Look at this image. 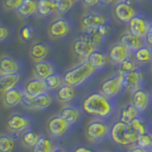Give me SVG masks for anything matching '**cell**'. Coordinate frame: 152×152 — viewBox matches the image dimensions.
I'll list each match as a JSON object with an SVG mask.
<instances>
[{"instance_id": "cell-1", "label": "cell", "mask_w": 152, "mask_h": 152, "mask_svg": "<svg viewBox=\"0 0 152 152\" xmlns=\"http://www.w3.org/2000/svg\"><path fill=\"white\" fill-rule=\"evenodd\" d=\"M82 109L88 115L98 119H107L110 117L115 110L114 99H111L101 91L92 92L85 97Z\"/></svg>"}, {"instance_id": "cell-2", "label": "cell", "mask_w": 152, "mask_h": 152, "mask_svg": "<svg viewBox=\"0 0 152 152\" xmlns=\"http://www.w3.org/2000/svg\"><path fill=\"white\" fill-rule=\"evenodd\" d=\"M97 72L98 70L90 64L88 59L82 60L81 63L72 66L63 74L64 83L77 88L85 85L89 79L96 75Z\"/></svg>"}, {"instance_id": "cell-3", "label": "cell", "mask_w": 152, "mask_h": 152, "mask_svg": "<svg viewBox=\"0 0 152 152\" xmlns=\"http://www.w3.org/2000/svg\"><path fill=\"white\" fill-rule=\"evenodd\" d=\"M109 136L112 142L118 145L131 146L137 142L139 134L130 126V124H126L119 120L111 126Z\"/></svg>"}, {"instance_id": "cell-4", "label": "cell", "mask_w": 152, "mask_h": 152, "mask_svg": "<svg viewBox=\"0 0 152 152\" xmlns=\"http://www.w3.org/2000/svg\"><path fill=\"white\" fill-rule=\"evenodd\" d=\"M111 18L109 14L101 9L91 8L81 18V25L84 31L93 30L99 27L109 25Z\"/></svg>"}, {"instance_id": "cell-5", "label": "cell", "mask_w": 152, "mask_h": 152, "mask_svg": "<svg viewBox=\"0 0 152 152\" xmlns=\"http://www.w3.org/2000/svg\"><path fill=\"white\" fill-rule=\"evenodd\" d=\"M99 49L100 48L97 46L96 43L86 31H84L82 34L76 38L72 44L73 54L82 60L88 59L93 51Z\"/></svg>"}, {"instance_id": "cell-6", "label": "cell", "mask_w": 152, "mask_h": 152, "mask_svg": "<svg viewBox=\"0 0 152 152\" xmlns=\"http://www.w3.org/2000/svg\"><path fill=\"white\" fill-rule=\"evenodd\" d=\"M141 9L138 3H131L120 0L112 7V12L117 21L123 24H128L131 19L140 12Z\"/></svg>"}, {"instance_id": "cell-7", "label": "cell", "mask_w": 152, "mask_h": 152, "mask_svg": "<svg viewBox=\"0 0 152 152\" xmlns=\"http://www.w3.org/2000/svg\"><path fill=\"white\" fill-rule=\"evenodd\" d=\"M124 90V74L116 71L113 75L103 81L100 91L106 96L115 99Z\"/></svg>"}, {"instance_id": "cell-8", "label": "cell", "mask_w": 152, "mask_h": 152, "mask_svg": "<svg viewBox=\"0 0 152 152\" xmlns=\"http://www.w3.org/2000/svg\"><path fill=\"white\" fill-rule=\"evenodd\" d=\"M151 25L152 17L147 12L141 10L140 12L133 17L131 21L128 23V30L133 34L145 38Z\"/></svg>"}, {"instance_id": "cell-9", "label": "cell", "mask_w": 152, "mask_h": 152, "mask_svg": "<svg viewBox=\"0 0 152 152\" xmlns=\"http://www.w3.org/2000/svg\"><path fill=\"white\" fill-rule=\"evenodd\" d=\"M73 27L74 24L70 19L60 16L54 19L50 24L48 31H49V34L52 39H62V38H65L70 34L73 30Z\"/></svg>"}, {"instance_id": "cell-10", "label": "cell", "mask_w": 152, "mask_h": 152, "mask_svg": "<svg viewBox=\"0 0 152 152\" xmlns=\"http://www.w3.org/2000/svg\"><path fill=\"white\" fill-rule=\"evenodd\" d=\"M110 128L102 119L96 118L90 121L86 126V136L91 142H100L109 134Z\"/></svg>"}, {"instance_id": "cell-11", "label": "cell", "mask_w": 152, "mask_h": 152, "mask_svg": "<svg viewBox=\"0 0 152 152\" xmlns=\"http://www.w3.org/2000/svg\"><path fill=\"white\" fill-rule=\"evenodd\" d=\"M145 79V73L142 66L139 69L124 74V90L133 93L137 89L144 87Z\"/></svg>"}, {"instance_id": "cell-12", "label": "cell", "mask_w": 152, "mask_h": 152, "mask_svg": "<svg viewBox=\"0 0 152 152\" xmlns=\"http://www.w3.org/2000/svg\"><path fill=\"white\" fill-rule=\"evenodd\" d=\"M52 100L53 98H52L51 94L48 91L36 97H28L25 95L21 104L24 107L31 109V110H42V109L48 108L50 106Z\"/></svg>"}, {"instance_id": "cell-13", "label": "cell", "mask_w": 152, "mask_h": 152, "mask_svg": "<svg viewBox=\"0 0 152 152\" xmlns=\"http://www.w3.org/2000/svg\"><path fill=\"white\" fill-rule=\"evenodd\" d=\"M24 69V63L12 55H3L0 60V75L21 73Z\"/></svg>"}, {"instance_id": "cell-14", "label": "cell", "mask_w": 152, "mask_h": 152, "mask_svg": "<svg viewBox=\"0 0 152 152\" xmlns=\"http://www.w3.org/2000/svg\"><path fill=\"white\" fill-rule=\"evenodd\" d=\"M33 72L35 77L45 80L50 75L59 72V68L53 60L46 59L39 62H34Z\"/></svg>"}, {"instance_id": "cell-15", "label": "cell", "mask_w": 152, "mask_h": 152, "mask_svg": "<svg viewBox=\"0 0 152 152\" xmlns=\"http://www.w3.org/2000/svg\"><path fill=\"white\" fill-rule=\"evenodd\" d=\"M107 54L111 63L115 64L116 66H118L122 62L134 55V53L130 50H128L121 41L116 42L115 44H113L110 47V49L108 50Z\"/></svg>"}, {"instance_id": "cell-16", "label": "cell", "mask_w": 152, "mask_h": 152, "mask_svg": "<svg viewBox=\"0 0 152 152\" xmlns=\"http://www.w3.org/2000/svg\"><path fill=\"white\" fill-rule=\"evenodd\" d=\"M70 125L60 114L51 117L47 124V128L50 135L53 138H59L69 131Z\"/></svg>"}, {"instance_id": "cell-17", "label": "cell", "mask_w": 152, "mask_h": 152, "mask_svg": "<svg viewBox=\"0 0 152 152\" xmlns=\"http://www.w3.org/2000/svg\"><path fill=\"white\" fill-rule=\"evenodd\" d=\"M152 96L150 91L145 88H141L132 93L131 103L141 113L145 112L150 106Z\"/></svg>"}, {"instance_id": "cell-18", "label": "cell", "mask_w": 152, "mask_h": 152, "mask_svg": "<svg viewBox=\"0 0 152 152\" xmlns=\"http://www.w3.org/2000/svg\"><path fill=\"white\" fill-rule=\"evenodd\" d=\"M25 97V90H24V86L19 84L17 87L6 90L3 92L2 100L7 107H14L18 106L19 104H22V101Z\"/></svg>"}, {"instance_id": "cell-19", "label": "cell", "mask_w": 152, "mask_h": 152, "mask_svg": "<svg viewBox=\"0 0 152 152\" xmlns=\"http://www.w3.org/2000/svg\"><path fill=\"white\" fill-rule=\"evenodd\" d=\"M31 125L30 118L20 113H12L8 118L7 127L10 131L13 133H19L27 130Z\"/></svg>"}, {"instance_id": "cell-20", "label": "cell", "mask_w": 152, "mask_h": 152, "mask_svg": "<svg viewBox=\"0 0 152 152\" xmlns=\"http://www.w3.org/2000/svg\"><path fill=\"white\" fill-rule=\"evenodd\" d=\"M24 90H25V95L28 97H36L50 91L46 85L45 80L38 77H34L31 80H28L24 85Z\"/></svg>"}, {"instance_id": "cell-21", "label": "cell", "mask_w": 152, "mask_h": 152, "mask_svg": "<svg viewBox=\"0 0 152 152\" xmlns=\"http://www.w3.org/2000/svg\"><path fill=\"white\" fill-rule=\"evenodd\" d=\"M84 31L88 32L90 35V37L94 40V42L97 44V46L101 49L102 46L104 44V42L112 36L114 30H113V28L111 27L110 24H109V25L102 26V27H99L97 28Z\"/></svg>"}, {"instance_id": "cell-22", "label": "cell", "mask_w": 152, "mask_h": 152, "mask_svg": "<svg viewBox=\"0 0 152 152\" xmlns=\"http://www.w3.org/2000/svg\"><path fill=\"white\" fill-rule=\"evenodd\" d=\"M50 52V46L44 42H33L30 48V56L34 62L49 59Z\"/></svg>"}, {"instance_id": "cell-23", "label": "cell", "mask_w": 152, "mask_h": 152, "mask_svg": "<svg viewBox=\"0 0 152 152\" xmlns=\"http://www.w3.org/2000/svg\"><path fill=\"white\" fill-rule=\"evenodd\" d=\"M120 41L127 48L128 50H130L133 53L145 45V38H142V37H139L135 34H133V33H131L129 31L124 33L120 38Z\"/></svg>"}, {"instance_id": "cell-24", "label": "cell", "mask_w": 152, "mask_h": 152, "mask_svg": "<svg viewBox=\"0 0 152 152\" xmlns=\"http://www.w3.org/2000/svg\"><path fill=\"white\" fill-rule=\"evenodd\" d=\"M88 60L98 71H101L107 66L109 58L107 52H104L101 49H99L93 51L92 53L89 55Z\"/></svg>"}, {"instance_id": "cell-25", "label": "cell", "mask_w": 152, "mask_h": 152, "mask_svg": "<svg viewBox=\"0 0 152 152\" xmlns=\"http://www.w3.org/2000/svg\"><path fill=\"white\" fill-rule=\"evenodd\" d=\"M18 35L20 40L25 43H33L39 35V30L31 24H25L19 28Z\"/></svg>"}, {"instance_id": "cell-26", "label": "cell", "mask_w": 152, "mask_h": 152, "mask_svg": "<svg viewBox=\"0 0 152 152\" xmlns=\"http://www.w3.org/2000/svg\"><path fill=\"white\" fill-rule=\"evenodd\" d=\"M76 88L72 87V86L64 84L60 88H58L55 92V97L61 103H69L75 98L76 96Z\"/></svg>"}, {"instance_id": "cell-27", "label": "cell", "mask_w": 152, "mask_h": 152, "mask_svg": "<svg viewBox=\"0 0 152 152\" xmlns=\"http://www.w3.org/2000/svg\"><path fill=\"white\" fill-rule=\"evenodd\" d=\"M38 2L37 0H24L22 5L16 11L17 15L20 18H28L37 13Z\"/></svg>"}, {"instance_id": "cell-28", "label": "cell", "mask_w": 152, "mask_h": 152, "mask_svg": "<svg viewBox=\"0 0 152 152\" xmlns=\"http://www.w3.org/2000/svg\"><path fill=\"white\" fill-rule=\"evenodd\" d=\"M21 81V73L3 74L0 75V87L2 93L6 90L17 87Z\"/></svg>"}, {"instance_id": "cell-29", "label": "cell", "mask_w": 152, "mask_h": 152, "mask_svg": "<svg viewBox=\"0 0 152 152\" xmlns=\"http://www.w3.org/2000/svg\"><path fill=\"white\" fill-rule=\"evenodd\" d=\"M60 115L71 126L79 121L81 117V109L75 106L69 104V106H66L61 109Z\"/></svg>"}, {"instance_id": "cell-30", "label": "cell", "mask_w": 152, "mask_h": 152, "mask_svg": "<svg viewBox=\"0 0 152 152\" xmlns=\"http://www.w3.org/2000/svg\"><path fill=\"white\" fill-rule=\"evenodd\" d=\"M134 59L137 61V63L141 66H144L146 65H151L152 63V48L145 45L141 49L134 52Z\"/></svg>"}, {"instance_id": "cell-31", "label": "cell", "mask_w": 152, "mask_h": 152, "mask_svg": "<svg viewBox=\"0 0 152 152\" xmlns=\"http://www.w3.org/2000/svg\"><path fill=\"white\" fill-rule=\"evenodd\" d=\"M140 113L141 112L133 106L132 103L126 104V106H124L121 109L119 120L126 124H130L134 119H136L140 115Z\"/></svg>"}, {"instance_id": "cell-32", "label": "cell", "mask_w": 152, "mask_h": 152, "mask_svg": "<svg viewBox=\"0 0 152 152\" xmlns=\"http://www.w3.org/2000/svg\"><path fill=\"white\" fill-rule=\"evenodd\" d=\"M38 10L37 15L40 17H48L56 12L54 0H37Z\"/></svg>"}, {"instance_id": "cell-33", "label": "cell", "mask_w": 152, "mask_h": 152, "mask_svg": "<svg viewBox=\"0 0 152 152\" xmlns=\"http://www.w3.org/2000/svg\"><path fill=\"white\" fill-rule=\"evenodd\" d=\"M55 146L50 138L40 136L36 145L32 147V152H53Z\"/></svg>"}, {"instance_id": "cell-34", "label": "cell", "mask_w": 152, "mask_h": 152, "mask_svg": "<svg viewBox=\"0 0 152 152\" xmlns=\"http://www.w3.org/2000/svg\"><path fill=\"white\" fill-rule=\"evenodd\" d=\"M130 126L134 128V130L139 135L145 134V133L149 132V128H150L149 122L145 117L142 116L141 114L130 123Z\"/></svg>"}, {"instance_id": "cell-35", "label": "cell", "mask_w": 152, "mask_h": 152, "mask_svg": "<svg viewBox=\"0 0 152 152\" xmlns=\"http://www.w3.org/2000/svg\"><path fill=\"white\" fill-rule=\"evenodd\" d=\"M140 65L137 63V61L134 59V57H130L124 62H122L121 64H119L117 66V71L121 72L123 74H126L128 72H131V71L135 70L137 69L140 68Z\"/></svg>"}, {"instance_id": "cell-36", "label": "cell", "mask_w": 152, "mask_h": 152, "mask_svg": "<svg viewBox=\"0 0 152 152\" xmlns=\"http://www.w3.org/2000/svg\"><path fill=\"white\" fill-rule=\"evenodd\" d=\"M45 82L49 90H57L65 84L63 75H61L59 72L50 75V77L45 79Z\"/></svg>"}, {"instance_id": "cell-37", "label": "cell", "mask_w": 152, "mask_h": 152, "mask_svg": "<svg viewBox=\"0 0 152 152\" xmlns=\"http://www.w3.org/2000/svg\"><path fill=\"white\" fill-rule=\"evenodd\" d=\"M39 138H40V136L33 130L27 129L23 133L22 142L27 147H31V148H32V147L36 145V142H38V140H39Z\"/></svg>"}, {"instance_id": "cell-38", "label": "cell", "mask_w": 152, "mask_h": 152, "mask_svg": "<svg viewBox=\"0 0 152 152\" xmlns=\"http://www.w3.org/2000/svg\"><path fill=\"white\" fill-rule=\"evenodd\" d=\"M54 3L56 12L59 13L60 15H64L70 11L75 2L73 0H54Z\"/></svg>"}, {"instance_id": "cell-39", "label": "cell", "mask_w": 152, "mask_h": 152, "mask_svg": "<svg viewBox=\"0 0 152 152\" xmlns=\"http://www.w3.org/2000/svg\"><path fill=\"white\" fill-rule=\"evenodd\" d=\"M13 37V28L9 25H0V41L2 44H7Z\"/></svg>"}, {"instance_id": "cell-40", "label": "cell", "mask_w": 152, "mask_h": 152, "mask_svg": "<svg viewBox=\"0 0 152 152\" xmlns=\"http://www.w3.org/2000/svg\"><path fill=\"white\" fill-rule=\"evenodd\" d=\"M14 149V141L10 135L4 134L0 138V152H12Z\"/></svg>"}, {"instance_id": "cell-41", "label": "cell", "mask_w": 152, "mask_h": 152, "mask_svg": "<svg viewBox=\"0 0 152 152\" xmlns=\"http://www.w3.org/2000/svg\"><path fill=\"white\" fill-rule=\"evenodd\" d=\"M137 145L142 147V148H145L146 150H151L152 147V133L148 132L145 133V134H142L139 135L137 140Z\"/></svg>"}, {"instance_id": "cell-42", "label": "cell", "mask_w": 152, "mask_h": 152, "mask_svg": "<svg viewBox=\"0 0 152 152\" xmlns=\"http://www.w3.org/2000/svg\"><path fill=\"white\" fill-rule=\"evenodd\" d=\"M24 0H4V7L9 11H17Z\"/></svg>"}, {"instance_id": "cell-43", "label": "cell", "mask_w": 152, "mask_h": 152, "mask_svg": "<svg viewBox=\"0 0 152 152\" xmlns=\"http://www.w3.org/2000/svg\"><path fill=\"white\" fill-rule=\"evenodd\" d=\"M83 3L87 7L89 8H95L98 5H101V0H83Z\"/></svg>"}, {"instance_id": "cell-44", "label": "cell", "mask_w": 152, "mask_h": 152, "mask_svg": "<svg viewBox=\"0 0 152 152\" xmlns=\"http://www.w3.org/2000/svg\"><path fill=\"white\" fill-rule=\"evenodd\" d=\"M145 45L152 48V25L150 26L148 31H147V33H146V35L145 37Z\"/></svg>"}, {"instance_id": "cell-45", "label": "cell", "mask_w": 152, "mask_h": 152, "mask_svg": "<svg viewBox=\"0 0 152 152\" xmlns=\"http://www.w3.org/2000/svg\"><path fill=\"white\" fill-rule=\"evenodd\" d=\"M120 0H101V6L104 7H113Z\"/></svg>"}, {"instance_id": "cell-46", "label": "cell", "mask_w": 152, "mask_h": 152, "mask_svg": "<svg viewBox=\"0 0 152 152\" xmlns=\"http://www.w3.org/2000/svg\"><path fill=\"white\" fill-rule=\"evenodd\" d=\"M73 152H95V151L88 146H79L77 148H75Z\"/></svg>"}, {"instance_id": "cell-47", "label": "cell", "mask_w": 152, "mask_h": 152, "mask_svg": "<svg viewBox=\"0 0 152 152\" xmlns=\"http://www.w3.org/2000/svg\"><path fill=\"white\" fill-rule=\"evenodd\" d=\"M127 152H148V151L145 148H142V147L138 146V145H134V146L130 147V148L127 150Z\"/></svg>"}, {"instance_id": "cell-48", "label": "cell", "mask_w": 152, "mask_h": 152, "mask_svg": "<svg viewBox=\"0 0 152 152\" xmlns=\"http://www.w3.org/2000/svg\"><path fill=\"white\" fill-rule=\"evenodd\" d=\"M53 152H66V150H65L64 148H60V147H57L53 150Z\"/></svg>"}, {"instance_id": "cell-49", "label": "cell", "mask_w": 152, "mask_h": 152, "mask_svg": "<svg viewBox=\"0 0 152 152\" xmlns=\"http://www.w3.org/2000/svg\"><path fill=\"white\" fill-rule=\"evenodd\" d=\"M124 1H127V2H131V3H138V4H139L140 0H124Z\"/></svg>"}, {"instance_id": "cell-50", "label": "cell", "mask_w": 152, "mask_h": 152, "mask_svg": "<svg viewBox=\"0 0 152 152\" xmlns=\"http://www.w3.org/2000/svg\"><path fill=\"white\" fill-rule=\"evenodd\" d=\"M73 1L76 3V2H83V0H73Z\"/></svg>"}, {"instance_id": "cell-51", "label": "cell", "mask_w": 152, "mask_h": 152, "mask_svg": "<svg viewBox=\"0 0 152 152\" xmlns=\"http://www.w3.org/2000/svg\"><path fill=\"white\" fill-rule=\"evenodd\" d=\"M150 69H151V70H152V63H151V65H150Z\"/></svg>"}, {"instance_id": "cell-52", "label": "cell", "mask_w": 152, "mask_h": 152, "mask_svg": "<svg viewBox=\"0 0 152 152\" xmlns=\"http://www.w3.org/2000/svg\"><path fill=\"white\" fill-rule=\"evenodd\" d=\"M145 1H152V0H145Z\"/></svg>"}, {"instance_id": "cell-53", "label": "cell", "mask_w": 152, "mask_h": 152, "mask_svg": "<svg viewBox=\"0 0 152 152\" xmlns=\"http://www.w3.org/2000/svg\"><path fill=\"white\" fill-rule=\"evenodd\" d=\"M151 150H152V147H151Z\"/></svg>"}]
</instances>
